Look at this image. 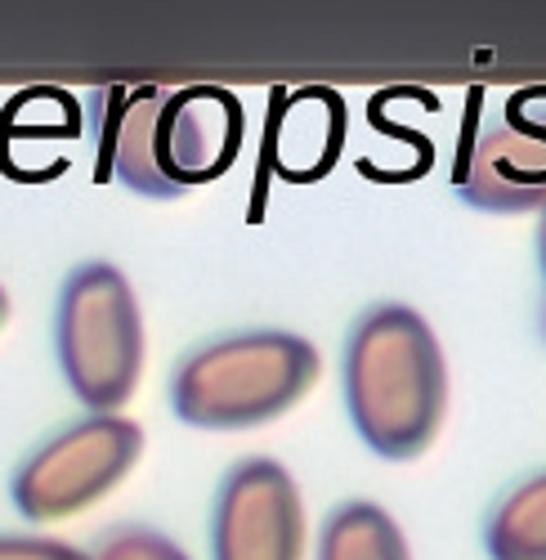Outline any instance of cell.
I'll use <instances>...</instances> for the list:
<instances>
[{
	"label": "cell",
	"instance_id": "obj_4",
	"mask_svg": "<svg viewBox=\"0 0 546 560\" xmlns=\"http://www.w3.org/2000/svg\"><path fill=\"white\" fill-rule=\"evenodd\" d=\"M55 346L63 382L90 412H117L144 377V314L112 260H85L63 278Z\"/></svg>",
	"mask_w": 546,
	"mask_h": 560
},
{
	"label": "cell",
	"instance_id": "obj_10",
	"mask_svg": "<svg viewBox=\"0 0 546 560\" xmlns=\"http://www.w3.org/2000/svg\"><path fill=\"white\" fill-rule=\"evenodd\" d=\"M85 560H189V551L149 525H117L85 551Z\"/></svg>",
	"mask_w": 546,
	"mask_h": 560
},
{
	"label": "cell",
	"instance_id": "obj_6",
	"mask_svg": "<svg viewBox=\"0 0 546 560\" xmlns=\"http://www.w3.org/2000/svg\"><path fill=\"white\" fill-rule=\"evenodd\" d=\"M452 194L488 215L546 211V108L515 100L507 113L471 121L452 166Z\"/></svg>",
	"mask_w": 546,
	"mask_h": 560
},
{
	"label": "cell",
	"instance_id": "obj_2",
	"mask_svg": "<svg viewBox=\"0 0 546 560\" xmlns=\"http://www.w3.org/2000/svg\"><path fill=\"white\" fill-rule=\"evenodd\" d=\"M341 386L358 440L385 462H413L443 427L448 359L413 305L385 301L349 328Z\"/></svg>",
	"mask_w": 546,
	"mask_h": 560
},
{
	"label": "cell",
	"instance_id": "obj_8",
	"mask_svg": "<svg viewBox=\"0 0 546 560\" xmlns=\"http://www.w3.org/2000/svg\"><path fill=\"white\" fill-rule=\"evenodd\" d=\"M313 560H413V547L385 506L349 498L328 511Z\"/></svg>",
	"mask_w": 546,
	"mask_h": 560
},
{
	"label": "cell",
	"instance_id": "obj_5",
	"mask_svg": "<svg viewBox=\"0 0 546 560\" xmlns=\"http://www.w3.org/2000/svg\"><path fill=\"white\" fill-rule=\"evenodd\" d=\"M144 457V431L121 412H90L36 444L10 480L19 516L45 525L104 502Z\"/></svg>",
	"mask_w": 546,
	"mask_h": 560
},
{
	"label": "cell",
	"instance_id": "obj_1",
	"mask_svg": "<svg viewBox=\"0 0 546 560\" xmlns=\"http://www.w3.org/2000/svg\"><path fill=\"white\" fill-rule=\"evenodd\" d=\"M99 175L140 198H185L242 149V104L219 85H112L95 95Z\"/></svg>",
	"mask_w": 546,
	"mask_h": 560
},
{
	"label": "cell",
	"instance_id": "obj_9",
	"mask_svg": "<svg viewBox=\"0 0 546 560\" xmlns=\"http://www.w3.org/2000/svg\"><path fill=\"white\" fill-rule=\"evenodd\" d=\"M488 560H546V471L511 485L484 521Z\"/></svg>",
	"mask_w": 546,
	"mask_h": 560
},
{
	"label": "cell",
	"instance_id": "obj_11",
	"mask_svg": "<svg viewBox=\"0 0 546 560\" xmlns=\"http://www.w3.org/2000/svg\"><path fill=\"white\" fill-rule=\"evenodd\" d=\"M0 560H85L72 542L32 538V534H0Z\"/></svg>",
	"mask_w": 546,
	"mask_h": 560
},
{
	"label": "cell",
	"instance_id": "obj_13",
	"mask_svg": "<svg viewBox=\"0 0 546 560\" xmlns=\"http://www.w3.org/2000/svg\"><path fill=\"white\" fill-rule=\"evenodd\" d=\"M5 318H10V296H5V288H0V328H5Z\"/></svg>",
	"mask_w": 546,
	"mask_h": 560
},
{
	"label": "cell",
	"instance_id": "obj_3",
	"mask_svg": "<svg viewBox=\"0 0 546 560\" xmlns=\"http://www.w3.org/2000/svg\"><path fill=\"white\" fill-rule=\"evenodd\" d=\"M323 359L300 332L256 328L189 350L170 372V412L198 431H247L292 412Z\"/></svg>",
	"mask_w": 546,
	"mask_h": 560
},
{
	"label": "cell",
	"instance_id": "obj_7",
	"mask_svg": "<svg viewBox=\"0 0 546 560\" xmlns=\"http://www.w3.org/2000/svg\"><path fill=\"white\" fill-rule=\"evenodd\" d=\"M211 560H305V502L273 457H242L219 480Z\"/></svg>",
	"mask_w": 546,
	"mask_h": 560
},
{
	"label": "cell",
	"instance_id": "obj_12",
	"mask_svg": "<svg viewBox=\"0 0 546 560\" xmlns=\"http://www.w3.org/2000/svg\"><path fill=\"white\" fill-rule=\"evenodd\" d=\"M537 265H542V278H546V211H542V224H537ZM542 337H546V301H542Z\"/></svg>",
	"mask_w": 546,
	"mask_h": 560
}]
</instances>
